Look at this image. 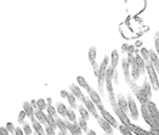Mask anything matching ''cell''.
Wrapping results in <instances>:
<instances>
[{
    "label": "cell",
    "mask_w": 159,
    "mask_h": 135,
    "mask_svg": "<svg viewBox=\"0 0 159 135\" xmlns=\"http://www.w3.org/2000/svg\"><path fill=\"white\" fill-rule=\"evenodd\" d=\"M108 62H109V58L108 57H105L101 66H100V73H98V88H100V91L101 94H103V84H105V81H106V72H107V66H108Z\"/></svg>",
    "instance_id": "1"
},
{
    "label": "cell",
    "mask_w": 159,
    "mask_h": 135,
    "mask_svg": "<svg viewBox=\"0 0 159 135\" xmlns=\"http://www.w3.org/2000/svg\"><path fill=\"white\" fill-rule=\"evenodd\" d=\"M146 71L147 73H148V76H149V81H151V83H152V86H153V89L154 90H157L158 89V78H157V71L154 69V67H153V65H152V62L151 61H148V62H146Z\"/></svg>",
    "instance_id": "2"
},
{
    "label": "cell",
    "mask_w": 159,
    "mask_h": 135,
    "mask_svg": "<svg viewBox=\"0 0 159 135\" xmlns=\"http://www.w3.org/2000/svg\"><path fill=\"white\" fill-rule=\"evenodd\" d=\"M89 95H90V97H91V101H93V104L97 106V108L102 112L105 108H103V105H102V101H101V97H100V95L97 94L95 90H91L90 93H89Z\"/></svg>",
    "instance_id": "3"
},
{
    "label": "cell",
    "mask_w": 159,
    "mask_h": 135,
    "mask_svg": "<svg viewBox=\"0 0 159 135\" xmlns=\"http://www.w3.org/2000/svg\"><path fill=\"white\" fill-rule=\"evenodd\" d=\"M84 105H85V108L89 111V113H90L91 116H93L96 119L100 117V116L97 114V109H96V107H95V104H93L90 99H88V97H86V100H85Z\"/></svg>",
    "instance_id": "4"
},
{
    "label": "cell",
    "mask_w": 159,
    "mask_h": 135,
    "mask_svg": "<svg viewBox=\"0 0 159 135\" xmlns=\"http://www.w3.org/2000/svg\"><path fill=\"white\" fill-rule=\"evenodd\" d=\"M97 123L100 124V127L106 132L107 134H113V128H112V125L108 123V122L105 119V118H102V117H98L97 119Z\"/></svg>",
    "instance_id": "5"
},
{
    "label": "cell",
    "mask_w": 159,
    "mask_h": 135,
    "mask_svg": "<svg viewBox=\"0 0 159 135\" xmlns=\"http://www.w3.org/2000/svg\"><path fill=\"white\" fill-rule=\"evenodd\" d=\"M69 88H70V91H72V94L74 95V96H75V97H77L79 101H81V102L84 104V102H85V100H86V97L83 95V93L80 91L79 88H78L75 84H70V85H69Z\"/></svg>",
    "instance_id": "6"
},
{
    "label": "cell",
    "mask_w": 159,
    "mask_h": 135,
    "mask_svg": "<svg viewBox=\"0 0 159 135\" xmlns=\"http://www.w3.org/2000/svg\"><path fill=\"white\" fill-rule=\"evenodd\" d=\"M23 111L26 112V114L28 116V118L30 119V122L34 123L35 122V112H34V109L32 107V105L28 104V102H25L23 104Z\"/></svg>",
    "instance_id": "7"
},
{
    "label": "cell",
    "mask_w": 159,
    "mask_h": 135,
    "mask_svg": "<svg viewBox=\"0 0 159 135\" xmlns=\"http://www.w3.org/2000/svg\"><path fill=\"white\" fill-rule=\"evenodd\" d=\"M128 104H129V109H130V113H131L133 118L134 119H137V118H139V111H137L136 104H135L133 97H129V99H128Z\"/></svg>",
    "instance_id": "8"
},
{
    "label": "cell",
    "mask_w": 159,
    "mask_h": 135,
    "mask_svg": "<svg viewBox=\"0 0 159 135\" xmlns=\"http://www.w3.org/2000/svg\"><path fill=\"white\" fill-rule=\"evenodd\" d=\"M149 58H151V62L153 65L154 69L157 71L159 73V58H158V55L156 54V51H153V49H149Z\"/></svg>",
    "instance_id": "9"
},
{
    "label": "cell",
    "mask_w": 159,
    "mask_h": 135,
    "mask_svg": "<svg viewBox=\"0 0 159 135\" xmlns=\"http://www.w3.org/2000/svg\"><path fill=\"white\" fill-rule=\"evenodd\" d=\"M121 67H123V72H124V76H125L126 81L131 83V81H130V73H129V67H130V65H129L128 58H123V61H121Z\"/></svg>",
    "instance_id": "10"
},
{
    "label": "cell",
    "mask_w": 159,
    "mask_h": 135,
    "mask_svg": "<svg viewBox=\"0 0 159 135\" xmlns=\"http://www.w3.org/2000/svg\"><path fill=\"white\" fill-rule=\"evenodd\" d=\"M118 106H119V108L124 113H126V112L129 111V104H128V101L124 99L123 95H118Z\"/></svg>",
    "instance_id": "11"
},
{
    "label": "cell",
    "mask_w": 159,
    "mask_h": 135,
    "mask_svg": "<svg viewBox=\"0 0 159 135\" xmlns=\"http://www.w3.org/2000/svg\"><path fill=\"white\" fill-rule=\"evenodd\" d=\"M101 114H102V118H105L112 127H114V128H118V124H117V121L114 119V117H112L108 112H107L106 109H103L102 112H101Z\"/></svg>",
    "instance_id": "12"
},
{
    "label": "cell",
    "mask_w": 159,
    "mask_h": 135,
    "mask_svg": "<svg viewBox=\"0 0 159 135\" xmlns=\"http://www.w3.org/2000/svg\"><path fill=\"white\" fill-rule=\"evenodd\" d=\"M111 61H112V65L111 67L113 69H117V66H118V61H119V54L117 50H113L112 51V55H111Z\"/></svg>",
    "instance_id": "13"
},
{
    "label": "cell",
    "mask_w": 159,
    "mask_h": 135,
    "mask_svg": "<svg viewBox=\"0 0 159 135\" xmlns=\"http://www.w3.org/2000/svg\"><path fill=\"white\" fill-rule=\"evenodd\" d=\"M135 58H136V63H137V67L140 69V72H141V73H145V72H146V63H145L143 58H142L141 56H139V55H137Z\"/></svg>",
    "instance_id": "14"
},
{
    "label": "cell",
    "mask_w": 159,
    "mask_h": 135,
    "mask_svg": "<svg viewBox=\"0 0 159 135\" xmlns=\"http://www.w3.org/2000/svg\"><path fill=\"white\" fill-rule=\"evenodd\" d=\"M77 81H78V84H79L80 86H81V88H84V89H85L88 93H90V91L93 90V89L90 88V85L88 84V81H85L83 77H78V78H77Z\"/></svg>",
    "instance_id": "15"
},
{
    "label": "cell",
    "mask_w": 159,
    "mask_h": 135,
    "mask_svg": "<svg viewBox=\"0 0 159 135\" xmlns=\"http://www.w3.org/2000/svg\"><path fill=\"white\" fill-rule=\"evenodd\" d=\"M89 61L93 65V67L96 65V49H95V46H91L89 50Z\"/></svg>",
    "instance_id": "16"
},
{
    "label": "cell",
    "mask_w": 159,
    "mask_h": 135,
    "mask_svg": "<svg viewBox=\"0 0 159 135\" xmlns=\"http://www.w3.org/2000/svg\"><path fill=\"white\" fill-rule=\"evenodd\" d=\"M35 117H37V119L41 123V124H48V121H46V116L44 114V112L43 111H40V109H37L35 111Z\"/></svg>",
    "instance_id": "17"
},
{
    "label": "cell",
    "mask_w": 159,
    "mask_h": 135,
    "mask_svg": "<svg viewBox=\"0 0 159 135\" xmlns=\"http://www.w3.org/2000/svg\"><path fill=\"white\" fill-rule=\"evenodd\" d=\"M56 124H57V128H60V130L62 132V133H65V134H67V125L66 123L62 121L61 118H58V117H56Z\"/></svg>",
    "instance_id": "18"
},
{
    "label": "cell",
    "mask_w": 159,
    "mask_h": 135,
    "mask_svg": "<svg viewBox=\"0 0 159 135\" xmlns=\"http://www.w3.org/2000/svg\"><path fill=\"white\" fill-rule=\"evenodd\" d=\"M78 109H79V113H80V116H81V118H83L84 121H88L89 117H90V113H89V111L85 108V106H79Z\"/></svg>",
    "instance_id": "19"
},
{
    "label": "cell",
    "mask_w": 159,
    "mask_h": 135,
    "mask_svg": "<svg viewBox=\"0 0 159 135\" xmlns=\"http://www.w3.org/2000/svg\"><path fill=\"white\" fill-rule=\"evenodd\" d=\"M56 108H57V112L62 116V117H66L67 116V109L68 108H66V106L63 105V104H61V102H58L57 104V106H56Z\"/></svg>",
    "instance_id": "20"
},
{
    "label": "cell",
    "mask_w": 159,
    "mask_h": 135,
    "mask_svg": "<svg viewBox=\"0 0 159 135\" xmlns=\"http://www.w3.org/2000/svg\"><path fill=\"white\" fill-rule=\"evenodd\" d=\"M32 124H33V129H34V130H35V133H37V134H44V133H45V130H44V129H43V127H41V123H39V122H34V123H32Z\"/></svg>",
    "instance_id": "21"
},
{
    "label": "cell",
    "mask_w": 159,
    "mask_h": 135,
    "mask_svg": "<svg viewBox=\"0 0 159 135\" xmlns=\"http://www.w3.org/2000/svg\"><path fill=\"white\" fill-rule=\"evenodd\" d=\"M131 68H133V72H131V74H133V78L134 81H137L139 79V77H140V69H139V67H137V63H135V65H133L131 66Z\"/></svg>",
    "instance_id": "22"
},
{
    "label": "cell",
    "mask_w": 159,
    "mask_h": 135,
    "mask_svg": "<svg viewBox=\"0 0 159 135\" xmlns=\"http://www.w3.org/2000/svg\"><path fill=\"white\" fill-rule=\"evenodd\" d=\"M67 100H68V102H69L70 107H72V108H77V101H75V96H74V95L69 94V93H68Z\"/></svg>",
    "instance_id": "23"
},
{
    "label": "cell",
    "mask_w": 159,
    "mask_h": 135,
    "mask_svg": "<svg viewBox=\"0 0 159 135\" xmlns=\"http://www.w3.org/2000/svg\"><path fill=\"white\" fill-rule=\"evenodd\" d=\"M67 117L70 119V122H73L74 124H77L78 122H77V117H75V113H74V111L73 109H67Z\"/></svg>",
    "instance_id": "24"
},
{
    "label": "cell",
    "mask_w": 159,
    "mask_h": 135,
    "mask_svg": "<svg viewBox=\"0 0 159 135\" xmlns=\"http://www.w3.org/2000/svg\"><path fill=\"white\" fill-rule=\"evenodd\" d=\"M113 72L114 69L112 67H108L107 68V72H106V83H112V78H113Z\"/></svg>",
    "instance_id": "25"
},
{
    "label": "cell",
    "mask_w": 159,
    "mask_h": 135,
    "mask_svg": "<svg viewBox=\"0 0 159 135\" xmlns=\"http://www.w3.org/2000/svg\"><path fill=\"white\" fill-rule=\"evenodd\" d=\"M141 57L143 58V61L145 62H148V61H151V58H149V51L145 49V48H142L141 49Z\"/></svg>",
    "instance_id": "26"
},
{
    "label": "cell",
    "mask_w": 159,
    "mask_h": 135,
    "mask_svg": "<svg viewBox=\"0 0 159 135\" xmlns=\"http://www.w3.org/2000/svg\"><path fill=\"white\" fill-rule=\"evenodd\" d=\"M46 121H48V124H49L51 128H53V129L57 127V124H56V119H55V117H52V116L48 114V116H46Z\"/></svg>",
    "instance_id": "27"
},
{
    "label": "cell",
    "mask_w": 159,
    "mask_h": 135,
    "mask_svg": "<svg viewBox=\"0 0 159 135\" xmlns=\"http://www.w3.org/2000/svg\"><path fill=\"white\" fill-rule=\"evenodd\" d=\"M37 102H38V109H40V111L48 109V107H46V102H45V100H44V99H39V100H37Z\"/></svg>",
    "instance_id": "28"
},
{
    "label": "cell",
    "mask_w": 159,
    "mask_h": 135,
    "mask_svg": "<svg viewBox=\"0 0 159 135\" xmlns=\"http://www.w3.org/2000/svg\"><path fill=\"white\" fill-rule=\"evenodd\" d=\"M78 124L80 125V128H81V130H84L85 133L88 132V124H86V121H84L83 118H80L79 122H78Z\"/></svg>",
    "instance_id": "29"
},
{
    "label": "cell",
    "mask_w": 159,
    "mask_h": 135,
    "mask_svg": "<svg viewBox=\"0 0 159 135\" xmlns=\"http://www.w3.org/2000/svg\"><path fill=\"white\" fill-rule=\"evenodd\" d=\"M23 132L27 135H32V128L29 127V124H27V123L23 124Z\"/></svg>",
    "instance_id": "30"
},
{
    "label": "cell",
    "mask_w": 159,
    "mask_h": 135,
    "mask_svg": "<svg viewBox=\"0 0 159 135\" xmlns=\"http://www.w3.org/2000/svg\"><path fill=\"white\" fill-rule=\"evenodd\" d=\"M48 112H49V114H50V116H52V117H57V114H56V109H55L51 105H49V106H48Z\"/></svg>",
    "instance_id": "31"
},
{
    "label": "cell",
    "mask_w": 159,
    "mask_h": 135,
    "mask_svg": "<svg viewBox=\"0 0 159 135\" xmlns=\"http://www.w3.org/2000/svg\"><path fill=\"white\" fill-rule=\"evenodd\" d=\"M45 133H46V135H56V133L53 132V128H51L50 125L45 127Z\"/></svg>",
    "instance_id": "32"
},
{
    "label": "cell",
    "mask_w": 159,
    "mask_h": 135,
    "mask_svg": "<svg viewBox=\"0 0 159 135\" xmlns=\"http://www.w3.org/2000/svg\"><path fill=\"white\" fill-rule=\"evenodd\" d=\"M126 128H128V127H125L124 124H123V125H120V127H119L120 132H121L123 134H124V135H130V132H129V130H128Z\"/></svg>",
    "instance_id": "33"
},
{
    "label": "cell",
    "mask_w": 159,
    "mask_h": 135,
    "mask_svg": "<svg viewBox=\"0 0 159 135\" xmlns=\"http://www.w3.org/2000/svg\"><path fill=\"white\" fill-rule=\"evenodd\" d=\"M6 129H7L10 133H15V132H16V128L13 127L12 123H7V127H6Z\"/></svg>",
    "instance_id": "34"
},
{
    "label": "cell",
    "mask_w": 159,
    "mask_h": 135,
    "mask_svg": "<svg viewBox=\"0 0 159 135\" xmlns=\"http://www.w3.org/2000/svg\"><path fill=\"white\" fill-rule=\"evenodd\" d=\"M26 112L25 111H22V112H20V117H18V122L20 123H23V119H25V117H26Z\"/></svg>",
    "instance_id": "35"
},
{
    "label": "cell",
    "mask_w": 159,
    "mask_h": 135,
    "mask_svg": "<svg viewBox=\"0 0 159 135\" xmlns=\"http://www.w3.org/2000/svg\"><path fill=\"white\" fill-rule=\"evenodd\" d=\"M0 133H1V135H9V133H10V132H9L6 128L1 127V128H0Z\"/></svg>",
    "instance_id": "36"
},
{
    "label": "cell",
    "mask_w": 159,
    "mask_h": 135,
    "mask_svg": "<svg viewBox=\"0 0 159 135\" xmlns=\"http://www.w3.org/2000/svg\"><path fill=\"white\" fill-rule=\"evenodd\" d=\"M154 45H156V49H157V53L159 55V37H156V40H154Z\"/></svg>",
    "instance_id": "37"
},
{
    "label": "cell",
    "mask_w": 159,
    "mask_h": 135,
    "mask_svg": "<svg viewBox=\"0 0 159 135\" xmlns=\"http://www.w3.org/2000/svg\"><path fill=\"white\" fill-rule=\"evenodd\" d=\"M129 46H130V45L123 44V46H121V51H123V53H128V51H129Z\"/></svg>",
    "instance_id": "38"
},
{
    "label": "cell",
    "mask_w": 159,
    "mask_h": 135,
    "mask_svg": "<svg viewBox=\"0 0 159 135\" xmlns=\"http://www.w3.org/2000/svg\"><path fill=\"white\" fill-rule=\"evenodd\" d=\"M30 105H32V107H33V109H35V111L38 109V102H37L35 100H33V101L30 102Z\"/></svg>",
    "instance_id": "39"
},
{
    "label": "cell",
    "mask_w": 159,
    "mask_h": 135,
    "mask_svg": "<svg viewBox=\"0 0 159 135\" xmlns=\"http://www.w3.org/2000/svg\"><path fill=\"white\" fill-rule=\"evenodd\" d=\"M15 134H16V135H25V133H23V130H22L21 128H16Z\"/></svg>",
    "instance_id": "40"
},
{
    "label": "cell",
    "mask_w": 159,
    "mask_h": 135,
    "mask_svg": "<svg viewBox=\"0 0 159 135\" xmlns=\"http://www.w3.org/2000/svg\"><path fill=\"white\" fill-rule=\"evenodd\" d=\"M134 51H135V48H134V45H130V46H129V51H128V55H134Z\"/></svg>",
    "instance_id": "41"
},
{
    "label": "cell",
    "mask_w": 159,
    "mask_h": 135,
    "mask_svg": "<svg viewBox=\"0 0 159 135\" xmlns=\"http://www.w3.org/2000/svg\"><path fill=\"white\" fill-rule=\"evenodd\" d=\"M61 96H62L63 99H66L67 96H68V91H66V90H62V91H61Z\"/></svg>",
    "instance_id": "42"
},
{
    "label": "cell",
    "mask_w": 159,
    "mask_h": 135,
    "mask_svg": "<svg viewBox=\"0 0 159 135\" xmlns=\"http://www.w3.org/2000/svg\"><path fill=\"white\" fill-rule=\"evenodd\" d=\"M114 81L118 83V73H117V69H114Z\"/></svg>",
    "instance_id": "43"
},
{
    "label": "cell",
    "mask_w": 159,
    "mask_h": 135,
    "mask_svg": "<svg viewBox=\"0 0 159 135\" xmlns=\"http://www.w3.org/2000/svg\"><path fill=\"white\" fill-rule=\"evenodd\" d=\"M88 133H89V135H96V133H95L93 130H89Z\"/></svg>",
    "instance_id": "44"
},
{
    "label": "cell",
    "mask_w": 159,
    "mask_h": 135,
    "mask_svg": "<svg viewBox=\"0 0 159 135\" xmlns=\"http://www.w3.org/2000/svg\"><path fill=\"white\" fill-rule=\"evenodd\" d=\"M58 135H66V134H65V133H62V132H60V133H58Z\"/></svg>",
    "instance_id": "45"
},
{
    "label": "cell",
    "mask_w": 159,
    "mask_h": 135,
    "mask_svg": "<svg viewBox=\"0 0 159 135\" xmlns=\"http://www.w3.org/2000/svg\"><path fill=\"white\" fill-rule=\"evenodd\" d=\"M158 90H159V84H158Z\"/></svg>",
    "instance_id": "46"
},
{
    "label": "cell",
    "mask_w": 159,
    "mask_h": 135,
    "mask_svg": "<svg viewBox=\"0 0 159 135\" xmlns=\"http://www.w3.org/2000/svg\"><path fill=\"white\" fill-rule=\"evenodd\" d=\"M35 135H41V134H35Z\"/></svg>",
    "instance_id": "47"
},
{
    "label": "cell",
    "mask_w": 159,
    "mask_h": 135,
    "mask_svg": "<svg viewBox=\"0 0 159 135\" xmlns=\"http://www.w3.org/2000/svg\"><path fill=\"white\" fill-rule=\"evenodd\" d=\"M12 135H16V134H12Z\"/></svg>",
    "instance_id": "48"
}]
</instances>
